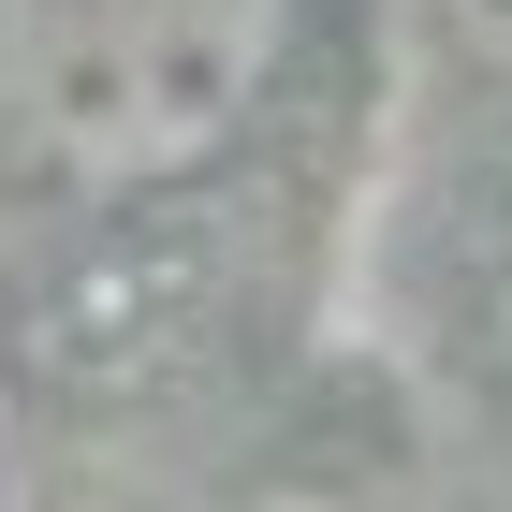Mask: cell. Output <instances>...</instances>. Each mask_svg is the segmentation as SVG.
<instances>
[{"label": "cell", "instance_id": "obj_1", "mask_svg": "<svg viewBox=\"0 0 512 512\" xmlns=\"http://www.w3.org/2000/svg\"><path fill=\"white\" fill-rule=\"evenodd\" d=\"M293 0H0V74L44 161L88 191H147L249 118Z\"/></svg>", "mask_w": 512, "mask_h": 512}]
</instances>
